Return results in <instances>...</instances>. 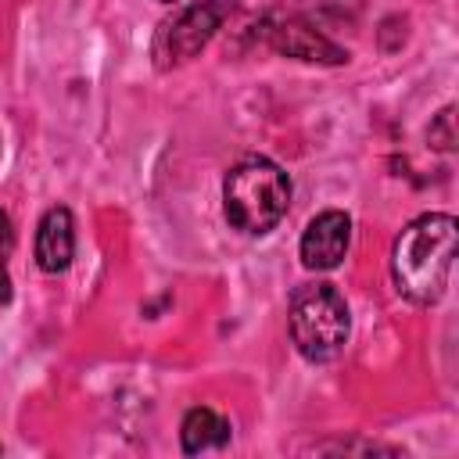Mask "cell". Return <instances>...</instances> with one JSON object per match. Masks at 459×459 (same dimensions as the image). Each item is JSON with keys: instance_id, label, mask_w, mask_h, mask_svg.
I'll use <instances>...</instances> for the list:
<instances>
[{"instance_id": "cell-10", "label": "cell", "mask_w": 459, "mask_h": 459, "mask_svg": "<svg viewBox=\"0 0 459 459\" xmlns=\"http://www.w3.org/2000/svg\"><path fill=\"white\" fill-rule=\"evenodd\" d=\"M427 140L434 151H452L455 147V108H441L437 118L427 129Z\"/></svg>"}, {"instance_id": "cell-3", "label": "cell", "mask_w": 459, "mask_h": 459, "mask_svg": "<svg viewBox=\"0 0 459 459\" xmlns=\"http://www.w3.org/2000/svg\"><path fill=\"white\" fill-rule=\"evenodd\" d=\"M287 330H290V341L301 359H308V362L337 359L351 333V316H348L344 294L323 280L301 283L290 294Z\"/></svg>"}, {"instance_id": "cell-8", "label": "cell", "mask_w": 459, "mask_h": 459, "mask_svg": "<svg viewBox=\"0 0 459 459\" xmlns=\"http://www.w3.org/2000/svg\"><path fill=\"white\" fill-rule=\"evenodd\" d=\"M233 437L230 430V420H222L215 409L208 405H197L183 416V427H179V445L186 455H197V452H208V448H226Z\"/></svg>"}, {"instance_id": "cell-1", "label": "cell", "mask_w": 459, "mask_h": 459, "mask_svg": "<svg viewBox=\"0 0 459 459\" xmlns=\"http://www.w3.org/2000/svg\"><path fill=\"white\" fill-rule=\"evenodd\" d=\"M459 222L448 212H427L412 219L391 247V280L394 290L412 305L441 301L455 258Z\"/></svg>"}, {"instance_id": "cell-9", "label": "cell", "mask_w": 459, "mask_h": 459, "mask_svg": "<svg viewBox=\"0 0 459 459\" xmlns=\"http://www.w3.org/2000/svg\"><path fill=\"white\" fill-rule=\"evenodd\" d=\"M312 452H330V455H398V448L391 445H377V441H323L312 445Z\"/></svg>"}, {"instance_id": "cell-4", "label": "cell", "mask_w": 459, "mask_h": 459, "mask_svg": "<svg viewBox=\"0 0 459 459\" xmlns=\"http://www.w3.org/2000/svg\"><path fill=\"white\" fill-rule=\"evenodd\" d=\"M230 14H233V0H194L179 11H172L158 25L154 43H151L154 68L169 72V68H179V65L194 61L215 39V32L222 29V22Z\"/></svg>"}, {"instance_id": "cell-7", "label": "cell", "mask_w": 459, "mask_h": 459, "mask_svg": "<svg viewBox=\"0 0 459 459\" xmlns=\"http://www.w3.org/2000/svg\"><path fill=\"white\" fill-rule=\"evenodd\" d=\"M75 255V222L72 212L54 204L36 226V265L43 273H65Z\"/></svg>"}, {"instance_id": "cell-6", "label": "cell", "mask_w": 459, "mask_h": 459, "mask_svg": "<svg viewBox=\"0 0 459 459\" xmlns=\"http://www.w3.org/2000/svg\"><path fill=\"white\" fill-rule=\"evenodd\" d=\"M348 244H351V219L337 208H326L319 212L305 233H301V244H298V255H301V265L312 269V273H326V269H337L348 255Z\"/></svg>"}, {"instance_id": "cell-12", "label": "cell", "mask_w": 459, "mask_h": 459, "mask_svg": "<svg viewBox=\"0 0 459 459\" xmlns=\"http://www.w3.org/2000/svg\"><path fill=\"white\" fill-rule=\"evenodd\" d=\"M11 240H14V233H11V219H7V212H0V247L7 251Z\"/></svg>"}, {"instance_id": "cell-2", "label": "cell", "mask_w": 459, "mask_h": 459, "mask_svg": "<svg viewBox=\"0 0 459 459\" xmlns=\"http://www.w3.org/2000/svg\"><path fill=\"white\" fill-rule=\"evenodd\" d=\"M290 208V176L262 154L240 158L222 179V212L244 237H265Z\"/></svg>"}, {"instance_id": "cell-13", "label": "cell", "mask_w": 459, "mask_h": 459, "mask_svg": "<svg viewBox=\"0 0 459 459\" xmlns=\"http://www.w3.org/2000/svg\"><path fill=\"white\" fill-rule=\"evenodd\" d=\"M158 4H179V0H158Z\"/></svg>"}, {"instance_id": "cell-11", "label": "cell", "mask_w": 459, "mask_h": 459, "mask_svg": "<svg viewBox=\"0 0 459 459\" xmlns=\"http://www.w3.org/2000/svg\"><path fill=\"white\" fill-rule=\"evenodd\" d=\"M7 301H11V273H7V262L0 255V305H7Z\"/></svg>"}, {"instance_id": "cell-5", "label": "cell", "mask_w": 459, "mask_h": 459, "mask_svg": "<svg viewBox=\"0 0 459 459\" xmlns=\"http://www.w3.org/2000/svg\"><path fill=\"white\" fill-rule=\"evenodd\" d=\"M255 36L276 50L280 57L308 61V65H344L348 50L333 43L316 22H308L298 11H265L255 25Z\"/></svg>"}]
</instances>
